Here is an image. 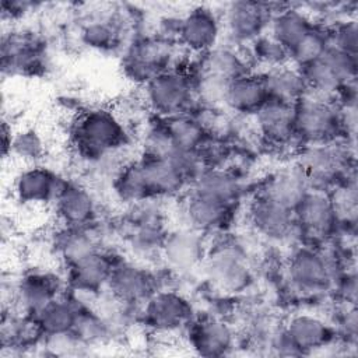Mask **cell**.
<instances>
[{"instance_id":"cell-22","label":"cell","mask_w":358,"mask_h":358,"mask_svg":"<svg viewBox=\"0 0 358 358\" xmlns=\"http://www.w3.org/2000/svg\"><path fill=\"white\" fill-rule=\"evenodd\" d=\"M67 288L66 278H62L49 270L27 271L14 285L13 301L20 308L21 313L35 316L49 302L63 295Z\"/></svg>"},{"instance_id":"cell-11","label":"cell","mask_w":358,"mask_h":358,"mask_svg":"<svg viewBox=\"0 0 358 358\" xmlns=\"http://www.w3.org/2000/svg\"><path fill=\"white\" fill-rule=\"evenodd\" d=\"M301 243L320 246L340 231V221L330 193L309 190L294 210Z\"/></svg>"},{"instance_id":"cell-10","label":"cell","mask_w":358,"mask_h":358,"mask_svg":"<svg viewBox=\"0 0 358 358\" xmlns=\"http://www.w3.org/2000/svg\"><path fill=\"white\" fill-rule=\"evenodd\" d=\"M141 323L159 336L185 331L194 317L192 301L176 289L155 291L140 308Z\"/></svg>"},{"instance_id":"cell-41","label":"cell","mask_w":358,"mask_h":358,"mask_svg":"<svg viewBox=\"0 0 358 358\" xmlns=\"http://www.w3.org/2000/svg\"><path fill=\"white\" fill-rule=\"evenodd\" d=\"M329 28L330 46L345 53L358 56V24L355 18L337 20Z\"/></svg>"},{"instance_id":"cell-16","label":"cell","mask_w":358,"mask_h":358,"mask_svg":"<svg viewBox=\"0 0 358 358\" xmlns=\"http://www.w3.org/2000/svg\"><path fill=\"white\" fill-rule=\"evenodd\" d=\"M221 41V17L211 7L194 6L180 17L176 42L182 50L203 56Z\"/></svg>"},{"instance_id":"cell-39","label":"cell","mask_w":358,"mask_h":358,"mask_svg":"<svg viewBox=\"0 0 358 358\" xmlns=\"http://www.w3.org/2000/svg\"><path fill=\"white\" fill-rule=\"evenodd\" d=\"M250 62L257 63L263 70L277 69L289 63V52L268 32L259 36L248 46Z\"/></svg>"},{"instance_id":"cell-9","label":"cell","mask_w":358,"mask_h":358,"mask_svg":"<svg viewBox=\"0 0 358 358\" xmlns=\"http://www.w3.org/2000/svg\"><path fill=\"white\" fill-rule=\"evenodd\" d=\"M299 70L306 83V95L336 101L338 91L357 80L358 56L330 46L319 60Z\"/></svg>"},{"instance_id":"cell-5","label":"cell","mask_w":358,"mask_h":358,"mask_svg":"<svg viewBox=\"0 0 358 358\" xmlns=\"http://www.w3.org/2000/svg\"><path fill=\"white\" fill-rule=\"evenodd\" d=\"M180 46L161 34L134 36L123 49L120 69L126 80L144 87L158 74L178 66Z\"/></svg>"},{"instance_id":"cell-15","label":"cell","mask_w":358,"mask_h":358,"mask_svg":"<svg viewBox=\"0 0 358 358\" xmlns=\"http://www.w3.org/2000/svg\"><path fill=\"white\" fill-rule=\"evenodd\" d=\"M207 236L186 225L168 229L159 262L173 274H187L201 267L208 253Z\"/></svg>"},{"instance_id":"cell-24","label":"cell","mask_w":358,"mask_h":358,"mask_svg":"<svg viewBox=\"0 0 358 358\" xmlns=\"http://www.w3.org/2000/svg\"><path fill=\"white\" fill-rule=\"evenodd\" d=\"M66 178L56 171L32 164L24 168L14 178L13 193L22 206H45L53 204Z\"/></svg>"},{"instance_id":"cell-42","label":"cell","mask_w":358,"mask_h":358,"mask_svg":"<svg viewBox=\"0 0 358 358\" xmlns=\"http://www.w3.org/2000/svg\"><path fill=\"white\" fill-rule=\"evenodd\" d=\"M334 292L341 299V303L345 305H355L357 302V274L354 270H345L338 277Z\"/></svg>"},{"instance_id":"cell-23","label":"cell","mask_w":358,"mask_h":358,"mask_svg":"<svg viewBox=\"0 0 358 358\" xmlns=\"http://www.w3.org/2000/svg\"><path fill=\"white\" fill-rule=\"evenodd\" d=\"M53 207L62 227H90L99 217V203L94 192L71 179L64 180Z\"/></svg>"},{"instance_id":"cell-4","label":"cell","mask_w":358,"mask_h":358,"mask_svg":"<svg viewBox=\"0 0 358 358\" xmlns=\"http://www.w3.org/2000/svg\"><path fill=\"white\" fill-rule=\"evenodd\" d=\"M295 164L302 169L309 189L333 192L354 169V145L347 140L299 147Z\"/></svg>"},{"instance_id":"cell-37","label":"cell","mask_w":358,"mask_h":358,"mask_svg":"<svg viewBox=\"0 0 358 358\" xmlns=\"http://www.w3.org/2000/svg\"><path fill=\"white\" fill-rule=\"evenodd\" d=\"M190 71L193 76V90L197 106L225 110V101L231 81L201 70L199 64L197 69Z\"/></svg>"},{"instance_id":"cell-26","label":"cell","mask_w":358,"mask_h":358,"mask_svg":"<svg viewBox=\"0 0 358 358\" xmlns=\"http://www.w3.org/2000/svg\"><path fill=\"white\" fill-rule=\"evenodd\" d=\"M42 45L32 32L10 31L1 36V67L4 73L24 74L41 66Z\"/></svg>"},{"instance_id":"cell-25","label":"cell","mask_w":358,"mask_h":358,"mask_svg":"<svg viewBox=\"0 0 358 358\" xmlns=\"http://www.w3.org/2000/svg\"><path fill=\"white\" fill-rule=\"evenodd\" d=\"M252 119L257 134L266 144L285 147L296 143L294 105L268 99Z\"/></svg>"},{"instance_id":"cell-8","label":"cell","mask_w":358,"mask_h":358,"mask_svg":"<svg viewBox=\"0 0 358 358\" xmlns=\"http://www.w3.org/2000/svg\"><path fill=\"white\" fill-rule=\"evenodd\" d=\"M294 113L299 147L344 138L341 112L334 99L305 95L294 105Z\"/></svg>"},{"instance_id":"cell-21","label":"cell","mask_w":358,"mask_h":358,"mask_svg":"<svg viewBox=\"0 0 358 358\" xmlns=\"http://www.w3.org/2000/svg\"><path fill=\"white\" fill-rule=\"evenodd\" d=\"M117 256L102 249L66 267L67 288L78 295L94 298L106 291Z\"/></svg>"},{"instance_id":"cell-38","label":"cell","mask_w":358,"mask_h":358,"mask_svg":"<svg viewBox=\"0 0 358 358\" xmlns=\"http://www.w3.org/2000/svg\"><path fill=\"white\" fill-rule=\"evenodd\" d=\"M329 48V28L316 22L312 31L305 35L289 52V63L296 69H303L319 60Z\"/></svg>"},{"instance_id":"cell-35","label":"cell","mask_w":358,"mask_h":358,"mask_svg":"<svg viewBox=\"0 0 358 358\" xmlns=\"http://www.w3.org/2000/svg\"><path fill=\"white\" fill-rule=\"evenodd\" d=\"M266 85L270 99L295 105L306 94V83L299 69L285 64L277 69L259 71Z\"/></svg>"},{"instance_id":"cell-19","label":"cell","mask_w":358,"mask_h":358,"mask_svg":"<svg viewBox=\"0 0 358 358\" xmlns=\"http://www.w3.org/2000/svg\"><path fill=\"white\" fill-rule=\"evenodd\" d=\"M185 331L187 345L201 357H225L232 354L236 347L235 329L220 316H194Z\"/></svg>"},{"instance_id":"cell-3","label":"cell","mask_w":358,"mask_h":358,"mask_svg":"<svg viewBox=\"0 0 358 358\" xmlns=\"http://www.w3.org/2000/svg\"><path fill=\"white\" fill-rule=\"evenodd\" d=\"M341 273L340 257L334 252L308 243L294 246L285 263V277L291 288L309 296L334 291Z\"/></svg>"},{"instance_id":"cell-13","label":"cell","mask_w":358,"mask_h":358,"mask_svg":"<svg viewBox=\"0 0 358 358\" xmlns=\"http://www.w3.org/2000/svg\"><path fill=\"white\" fill-rule=\"evenodd\" d=\"M246 218L252 231L267 242H299L294 210L259 192L246 206Z\"/></svg>"},{"instance_id":"cell-7","label":"cell","mask_w":358,"mask_h":358,"mask_svg":"<svg viewBox=\"0 0 358 358\" xmlns=\"http://www.w3.org/2000/svg\"><path fill=\"white\" fill-rule=\"evenodd\" d=\"M201 267L210 285L224 295L242 294L255 280L248 253L238 242H222L208 249Z\"/></svg>"},{"instance_id":"cell-17","label":"cell","mask_w":358,"mask_h":358,"mask_svg":"<svg viewBox=\"0 0 358 358\" xmlns=\"http://www.w3.org/2000/svg\"><path fill=\"white\" fill-rule=\"evenodd\" d=\"M236 204H227L187 190L182 194L179 207L182 222L201 234L213 235L231 227Z\"/></svg>"},{"instance_id":"cell-18","label":"cell","mask_w":358,"mask_h":358,"mask_svg":"<svg viewBox=\"0 0 358 358\" xmlns=\"http://www.w3.org/2000/svg\"><path fill=\"white\" fill-rule=\"evenodd\" d=\"M282 329L296 355L315 354L333 347L338 340L333 322L319 313H294L284 322Z\"/></svg>"},{"instance_id":"cell-14","label":"cell","mask_w":358,"mask_h":358,"mask_svg":"<svg viewBox=\"0 0 358 358\" xmlns=\"http://www.w3.org/2000/svg\"><path fill=\"white\" fill-rule=\"evenodd\" d=\"M274 10L257 1H232L220 14L222 41L243 48L267 32Z\"/></svg>"},{"instance_id":"cell-2","label":"cell","mask_w":358,"mask_h":358,"mask_svg":"<svg viewBox=\"0 0 358 358\" xmlns=\"http://www.w3.org/2000/svg\"><path fill=\"white\" fill-rule=\"evenodd\" d=\"M164 201L147 199L127 206L120 224L123 243L130 259L145 264L159 262L162 243L169 229Z\"/></svg>"},{"instance_id":"cell-40","label":"cell","mask_w":358,"mask_h":358,"mask_svg":"<svg viewBox=\"0 0 358 358\" xmlns=\"http://www.w3.org/2000/svg\"><path fill=\"white\" fill-rule=\"evenodd\" d=\"M45 152V140L36 129L27 127L13 133L8 152L10 155H14L15 158L29 164H36L43 158Z\"/></svg>"},{"instance_id":"cell-1","label":"cell","mask_w":358,"mask_h":358,"mask_svg":"<svg viewBox=\"0 0 358 358\" xmlns=\"http://www.w3.org/2000/svg\"><path fill=\"white\" fill-rule=\"evenodd\" d=\"M130 140L127 123L117 112L106 106H92L78 112L70 127L73 152L90 168L120 154Z\"/></svg>"},{"instance_id":"cell-32","label":"cell","mask_w":358,"mask_h":358,"mask_svg":"<svg viewBox=\"0 0 358 358\" xmlns=\"http://www.w3.org/2000/svg\"><path fill=\"white\" fill-rule=\"evenodd\" d=\"M189 190L227 204H238L243 186L239 176L229 168H206Z\"/></svg>"},{"instance_id":"cell-6","label":"cell","mask_w":358,"mask_h":358,"mask_svg":"<svg viewBox=\"0 0 358 358\" xmlns=\"http://www.w3.org/2000/svg\"><path fill=\"white\" fill-rule=\"evenodd\" d=\"M143 101L151 115L159 119L193 112L197 103L192 71L178 64L158 74L143 87Z\"/></svg>"},{"instance_id":"cell-43","label":"cell","mask_w":358,"mask_h":358,"mask_svg":"<svg viewBox=\"0 0 358 358\" xmlns=\"http://www.w3.org/2000/svg\"><path fill=\"white\" fill-rule=\"evenodd\" d=\"M34 6L35 4L27 3V1H3L1 3L3 18L8 17L10 20H15V18L24 17Z\"/></svg>"},{"instance_id":"cell-28","label":"cell","mask_w":358,"mask_h":358,"mask_svg":"<svg viewBox=\"0 0 358 358\" xmlns=\"http://www.w3.org/2000/svg\"><path fill=\"white\" fill-rule=\"evenodd\" d=\"M268 94L260 73H248L229 83L225 110L236 117H253L267 102Z\"/></svg>"},{"instance_id":"cell-29","label":"cell","mask_w":358,"mask_h":358,"mask_svg":"<svg viewBox=\"0 0 358 358\" xmlns=\"http://www.w3.org/2000/svg\"><path fill=\"white\" fill-rule=\"evenodd\" d=\"M309 190L310 189L302 169L294 162L270 173L263 182L259 193L289 210H295Z\"/></svg>"},{"instance_id":"cell-12","label":"cell","mask_w":358,"mask_h":358,"mask_svg":"<svg viewBox=\"0 0 358 358\" xmlns=\"http://www.w3.org/2000/svg\"><path fill=\"white\" fill-rule=\"evenodd\" d=\"M158 289L159 278L148 264L117 256L106 287L113 298L129 306L140 308Z\"/></svg>"},{"instance_id":"cell-30","label":"cell","mask_w":358,"mask_h":358,"mask_svg":"<svg viewBox=\"0 0 358 358\" xmlns=\"http://www.w3.org/2000/svg\"><path fill=\"white\" fill-rule=\"evenodd\" d=\"M83 303L81 296L73 292L70 295L63 294L32 316L43 338L71 333Z\"/></svg>"},{"instance_id":"cell-36","label":"cell","mask_w":358,"mask_h":358,"mask_svg":"<svg viewBox=\"0 0 358 358\" xmlns=\"http://www.w3.org/2000/svg\"><path fill=\"white\" fill-rule=\"evenodd\" d=\"M164 123L171 143L178 151H199L211 136L193 112L164 119Z\"/></svg>"},{"instance_id":"cell-31","label":"cell","mask_w":358,"mask_h":358,"mask_svg":"<svg viewBox=\"0 0 358 358\" xmlns=\"http://www.w3.org/2000/svg\"><path fill=\"white\" fill-rule=\"evenodd\" d=\"M252 62L243 48L221 41L201 56L199 67L228 81L252 73Z\"/></svg>"},{"instance_id":"cell-20","label":"cell","mask_w":358,"mask_h":358,"mask_svg":"<svg viewBox=\"0 0 358 358\" xmlns=\"http://www.w3.org/2000/svg\"><path fill=\"white\" fill-rule=\"evenodd\" d=\"M136 165L147 199H175L186 193L190 187L185 176L168 157L161 158L141 154L136 159Z\"/></svg>"},{"instance_id":"cell-27","label":"cell","mask_w":358,"mask_h":358,"mask_svg":"<svg viewBox=\"0 0 358 358\" xmlns=\"http://www.w3.org/2000/svg\"><path fill=\"white\" fill-rule=\"evenodd\" d=\"M52 248L64 267L105 249L101 234L94 225L90 227H62L53 235Z\"/></svg>"},{"instance_id":"cell-33","label":"cell","mask_w":358,"mask_h":358,"mask_svg":"<svg viewBox=\"0 0 358 358\" xmlns=\"http://www.w3.org/2000/svg\"><path fill=\"white\" fill-rule=\"evenodd\" d=\"M315 25L316 21L309 11L299 7H282L274 10L267 32L291 52Z\"/></svg>"},{"instance_id":"cell-34","label":"cell","mask_w":358,"mask_h":358,"mask_svg":"<svg viewBox=\"0 0 358 358\" xmlns=\"http://www.w3.org/2000/svg\"><path fill=\"white\" fill-rule=\"evenodd\" d=\"M123 18L112 11L101 13L87 20L80 31L83 43L98 52H108L120 45Z\"/></svg>"}]
</instances>
